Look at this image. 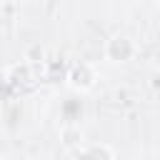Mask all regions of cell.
<instances>
[{"label":"cell","instance_id":"1","mask_svg":"<svg viewBox=\"0 0 160 160\" xmlns=\"http://www.w3.org/2000/svg\"><path fill=\"white\" fill-rule=\"evenodd\" d=\"M0 160H8V158H0Z\"/></svg>","mask_w":160,"mask_h":160}]
</instances>
